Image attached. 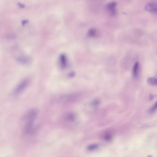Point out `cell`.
I'll return each mask as SVG.
<instances>
[{
	"label": "cell",
	"instance_id": "6da1fadb",
	"mask_svg": "<svg viewBox=\"0 0 157 157\" xmlns=\"http://www.w3.org/2000/svg\"><path fill=\"white\" fill-rule=\"evenodd\" d=\"M38 110L32 109L28 111L23 117L24 122L23 132L25 134H31L34 130V122L38 115Z\"/></svg>",
	"mask_w": 157,
	"mask_h": 157
},
{
	"label": "cell",
	"instance_id": "7a4b0ae2",
	"mask_svg": "<svg viewBox=\"0 0 157 157\" xmlns=\"http://www.w3.org/2000/svg\"><path fill=\"white\" fill-rule=\"evenodd\" d=\"M30 83V80L28 78H25L21 81L14 88L13 94L14 96H16L22 93L27 88Z\"/></svg>",
	"mask_w": 157,
	"mask_h": 157
},
{
	"label": "cell",
	"instance_id": "3957f363",
	"mask_svg": "<svg viewBox=\"0 0 157 157\" xmlns=\"http://www.w3.org/2000/svg\"><path fill=\"white\" fill-rule=\"evenodd\" d=\"M146 10L157 15V3H150L147 4L145 7Z\"/></svg>",
	"mask_w": 157,
	"mask_h": 157
},
{
	"label": "cell",
	"instance_id": "277c9868",
	"mask_svg": "<svg viewBox=\"0 0 157 157\" xmlns=\"http://www.w3.org/2000/svg\"><path fill=\"white\" fill-rule=\"evenodd\" d=\"M116 5L117 4L115 2L109 3L107 5V11L112 15H115L116 13Z\"/></svg>",
	"mask_w": 157,
	"mask_h": 157
},
{
	"label": "cell",
	"instance_id": "5b68a950",
	"mask_svg": "<svg viewBox=\"0 0 157 157\" xmlns=\"http://www.w3.org/2000/svg\"><path fill=\"white\" fill-rule=\"evenodd\" d=\"M17 61L21 64L26 65L30 62V59L25 56H20L17 58Z\"/></svg>",
	"mask_w": 157,
	"mask_h": 157
},
{
	"label": "cell",
	"instance_id": "8992f818",
	"mask_svg": "<svg viewBox=\"0 0 157 157\" xmlns=\"http://www.w3.org/2000/svg\"><path fill=\"white\" fill-rule=\"evenodd\" d=\"M139 67V63L138 62H136L134 66L133 69V75L135 78H137L138 77Z\"/></svg>",
	"mask_w": 157,
	"mask_h": 157
},
{
	"label": "cell",
	"instance_id": "52a82bcc",
	"mask_svg": "<svg viewBox=\"0 0 157 157\" xmlns=\"http://www.w3.org/2000/svg\"><path fill=\"white\" fill-rule=\"evenodd\" d=\"M97 35V31L96 29L91 28L89 30L87 33V37L91 38L96 37Z\"/></svg>",
	"mask_w": 157,
	"mask_h": 157
},
{
	"label": "cell",
	"instance_id": "ba28073f",
	"mask_svg": "<svg viewBox=\"0 0 157 157\" xmlns=\"http://www.w3.org/2000/svg\"><path fill=\"white\" fill-rule=\"evenodd\" d=\"M60 62L62 66L65 67L67 64V57L66 55L64 54L61 55L60 56Z\"/></svg>",
	"mask_w": 157,
	"mask_h": 157
},
{
	"label": "cell",
	"instance_id": "9c48e42d",
	"mask_svg": "<svg viewBox=\"0 0 157 157\" xmlns=\"http://www.w3.org/2000/svg\"><path fill=\"white\" fill-rule=\"evenodd\" d=\"M147 82L148 84L152 85H157V78L155 77H149Z\"/></svg>",
	"mask_w": 157,
	"mask_h": 157
},
{
	"label": "cell",
	"instance_id": "30bf717a",
	"mask_svg": "<svg viewBox=\"0 0 157 157\" xmlns=\"http://www.w3.org/2000/svg\"><path fill=\"white\" fill-rule=\"evenodd\" d=\"M157 110V101L152 106L151 108L150 109V112L152 113L154 112L155 111H156Z\"/></svg>",
	"mask_w": 157,
	"mask_h": 157
},
{
	"label": "cell",
	"instance_id": "8fae6325",
	"mask_svg": "<svg viewBox=\"0 0 157 157\" xmlns=\"http://www.w3.org/2000/svg\"><path fill=\"white\" fill-rule=\"evenodd\" d=\"M18 6L19 8H21V9H23L25 7V5L24 4L21 3H19L18 4Z\"/></svg>",
	"mask_w": 157,
	"mask_h": 157
},
{
	"label": "cell",
	"instance_id": "7c38bea8",
	"mask_svg": "<svg viewBox=\"0 0 157 157\" xmlns=\"http://www.w3.org/2000/svg\"><path fill=\"white\" fill-rule=\"evenodd\" d=\"M28 20H23L22 21V24L23 25H26L27 23H28Z\"/></svg>",
	"mask_w": 157,
	"mask_h": 157
}]
</instances>
